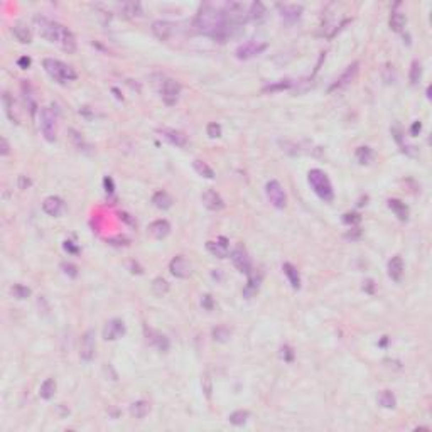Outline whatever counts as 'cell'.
I'll list each match as a JSON object with an SVG mask.
<instances>
[{"label": "cell", "instance_id": "cell-53", "mask_svg": "<svg viewBox=\"0 0 432 432\" xmlns=\"http://www.w3.org/2000/svg\"><path fill=\"white\" fill-rule=\"evenodd\" d=\"M103 184L106 188V192H113V179L112 178H105L103 179Z\"/></svg>", "mask_w": 432, "mask_h": 432}, {"label": "cell", "instance_id": "cell-30", "mask_svg": "<svg viewBox=\"0 0 432 432\" xmlns=\"http://www.w3.org/2000/svg\"><path fill=\"white\" fill-rule=\"evenodd\" d=\"M152 203H154V206L159 208V209H169L174 201H172V197H171L169 192L157 191L154 196H152Z\"/></svg>", "mask_w": 432, "mask_h": 432}, {"label": "cell", "instance_id": "cell-11", "mask_svg": "<svg viewBox=\"0 0 432 432\" xmlns=\"http://www.w3.org/2000/svg\"><path fill=\"white\" fill-rule=\"evenodd\" d=\"M230 258H232L233 265H235L240 272L252 274V260H250L248 252H246L243 246H237V248H233L232 253H230Z\"/></svg>", "mask_w": 432, "mask_h": 432}, {"label": "cell", "instance_id": "cell-21", "mask_svg": "<svg viewBox=\"0 0 432 432\" xmlns=\"http://www.w3.org/2000/svg\"><path fill=\"white\" fill-rule=\"evenodd\" d=\"M172 31H174V26L167 20H155L152 22V32L154 36L160 41H167L172 36Z\"/></svg>", "mask_w": 432, "mask_h": 432}, {"label": "cell", "instance_id": "cell-56", "mask_svg": "<svg viewBox=\"0 0 432 432\" xmlns=\"http://www.w3.org/2000/svg\"><path fill=\"white\" fill-rule=\"evenodd\" d=\"M421 129H422L421 122H414V125H412V129H410V132H412V135H417L419 132H421Z\"/></svg>", "mask_w": 432, "mask_h": 432}, {"label": "cell", "instance_id": "cell-15", "mask_svg": "<svg viewBox=\"0 0 432 432\" xmlns=\"http://www.w3.org/2000/svg\"><path fill=\"white\" fill-rule=\"evenodd\" d=\"M206 250L218 258H226L230 253V241L225 237H220L216 240H209L206 241Z\"/></svg>", "mask_w": 432, "mask_h": 432}, {"label": "cell", "instance_id": "cell-55", "mask_svg": "<svg viewBox=\"0 0 432 432\" xmlns=\"http://www.w3.org/2000/svg\"><path fill=\"white\" fill-rule=\"evenodd\" d=\"M64 250H66V252H71V253L78 252L76 246H73V241H64Z\"/></svg>", "mask_w": 432, "mask_h": 432}, {"label": "cell", "instance_id": "cell-57", "mask_svg": "<svg viewBox=\"0 0 432 432\" xmlns=\"http://www.w3.org/2000/svg\"><path fill=\"white\" fill-rule=\"evenodd\" d=\"M19 181H20V189H24L26 186H29V184H31V181H29V179L26 181V178H24V176H20Z\"/></svg>", "mask_w": 432, "mask_h": 432}, {"label": "cell", "instance_id": "cell-42", "mask_svg": "<svg viewBox=\"0 0 432 432\" xmlns=\"http://www.w3.org/2000/svg\"><path fill=\"white\" fill-rule=\"evenodd\" d=\"M12 294H14L15 299L24 301V299H27L29 295H31V289L26 286H22V284H14V286H12Z\"/></svg>", "mask_w": 432, "mask_h": 432}, {"label": "cell", "instance_id": "cell-40", "mask_svg": "<svg viewBox=\"0 0 432 432\" xmlns=\"http://www.w3.org/2000/svg\"><path fill=\"white\" fill-rule=\"evenodd\" d=\"M250 417V412H246V410H237V412L230 414L228 421L230 424H233V426H243V424L248 421Z\"/></svg>", "mask_w": 432, "mask_h": 432}, {"label": "cell", "instance_id": "cell-43", "mask_svg": "<svg viewBox=\"0 0 432 432\" xmlns=\"http://www.w3.org/2000/svg\"><path fill=\"white\" fill-rule=\"evenodd\" d=\"M409 78H410V83H412V85H417L419 81H421V78H422V64L419 63V61H414L412 66H410Z\"/></svg>", "mask_w": 432, "mask_h": 432}, {"label": "cell", "instance_id": "cell-22", "mask_svg": "<svg viewBox=\"0 0 432 432\" xmlns=\"http://www.w3.org/2000/svg\"><path fill=\"white\" fill-rule=\"evenodd\" d=\"M388 277L393 282H400L402 277H404V260L398 255H395L388 260Z\"/></svg>", "mask_w": 432, "mask_h": 432}, {"label": "cell", "instance_id": "cell-44", "mask_svg": "<svg viewBox=\"0 0 432 432\" xmlns=\"http://www.w3.org/2000/svg\"><path fill=\"white\" fill-rule=\"evenodd\" d=\"M290 86H292L290 80H282V81H279V83H275V85L265 86V88H263V92H279V90H287V88H290Z\"/></svg>", "mask_w": 432, "mask_h": 432}, {"label": "cell", "instance_id": "cell-27", "mask_svg": "<svg viewBox=\"0 0 432 432\" xmlns=\"http://www.w3.org/2000/svg\"><path fill=\"white\" fill-rule=\"evenodd\" d=\"M282 270H284V274L287 275V279H289V284L292 286V289H295V290L301 289V274H299V270L289 262L284 263Z\"/></svg>", "mask_w": 432, "mask_h": 432}, {"label": "cell", "instance_id": "cell-2", "mask_svg": "<svg viewBox=\"0 0 432 432\" xmlns=\"http://www.w3.org/2000/svg\"><path fill=\"white\" fill-rule=\"evenodd\" d=\"M34 24L38 26L39 34L49 43L56 44L63 49L68 54H73L76 51V38L68 27H64L63 24L54 22V20L44 17V15H36Z\"/></svg>", "mask_w": 432, "mask_h": 432}, {"label": "cell", "instance_id": "cell-1", "mask_svg": "<svg viewBox=\"0 0 432 432\" xmlns=\"http://www.w3.org/2000/svg\"><path fill=\"white\" fill-rule=\"evenodd\" d=\"M194 27L197 32L209 38H215L220 43H223L228 36V24L225 20L223 10H220L218 7L211 5V3H203L199 7L194 19ZM232 29V27H230Z\"/></svg>", "mask_w": 432, "mask_h": 432}, {"label": "cell", "instance_id": "cell-17", "mask_svg": "<svg viewBox=\"0 0 432 432\" xmlns=\"http://www.w3.org/2000/svg\"><path fill=\"white\" fill-rule=\"evenodd\" d=\"M157 134H160V137H164L167 142L172 144L176 147H186L188 145V137L184 132L181 130H176V129H159Z\"/></svg>", "mask_w": 432, "mask_h": 432}, {"label": "cell", "instance_id": "cell-45", "mask_svg": "<svg viewBox=\"0 0 432 432\" xmlns=\"http://www.w3.org/2000/svg\"><path fill=\"white\" fill-rule=\"evenodd\" d=\"M203 392L204 395L209 398L211 397V392H213V380H211V375L208 372L203 373Z\"/></svg>", "mask_w": 432, "mask_h": 432}, {"label": "cell", "instance_id": "cell-12", "mask_svg": "<svg viewBox=\"0 0 432 432\" xmlns=\"http://www.w3.org/2000/svg\"><path fill=\"white\" fill-rule=\"evenodd\" d=\"M95 348H96V343H95V331L93 329H88L83 336H81V343H80V358L86 363L95 358Z\"/></svg>", "mask_w": 432, "mask_h": 432}, {"label": "cell", "instance_id": "cell-52", "mask_svg": "<svg viewBox=\"0 0 432 432\" xmlns=\"http://www.w3.org/2000/svg\"><path fill=\"white\" fill-rule=\"evenodd\" d=\"M282 355H286V361H292V358H294V353H292V349L289 346H284L282 348Z\"/></svg>", "mask_w": 432, "mask_h": 432}, {"label": "cell", "instance_id": "cell-38", "mask_svg": "<svg viewBox=\"0 0 432 432\" xmlns=\"http://www.w3.org/2000/svg\"><path fill=\"white\" fill-rule=\"evenodd\" d=\"M167 290H169V284H167L166 279L155 277L154 281H152V292H154L155 295L162 297L164 294H167Z\"/></svg>", "mask_w": 432, "mask_h": 432}, {"label": "cell", "instance_id": "cell-5", "mask_svg": "<svg viewBox=\"0 0 432 432\" xmlns=\"http://www.w3.org/2000/svg\"><path fill=\"white\" fill-rule=\"evenodd\" d=\"M225 20L230 27L232 26H241L248 20V7L241 2H230L223 9Z\"/></svg>", "mask_w": 432, "mask_h": 432}, {"label": "cell", "instance_id": "cell-46", "mask_svg": "<svg viewBox=\"0 0 432 432\" xmlns=\"http://www.w3.org/2000/svg\"><path fill=\"white\" fill-rule=\"evenodd\" d=\"M206 134H208V137H209V139H218V137H221V125H220V123H216V122L209 123L208 129H206Z\"/></svg>", "mask_w": 432, "mask_h": 432}, {"label": "cell", "instance_id": "cell-10", "mask_svg": "<svg viewBox=\"0 0 432 432\" xmlns=\"http://www.w3.org/2000/svg\"><path fill=\"white\" fill-rule=\"evenodd\" d=\"M169 270L176 279H188L192 274V263L183 255L174 257L169 263Z\"/></svg>", "mask_w": 432, "mask_h": 432}, {"label": "cell", "instance_id": "cell-51", "mask_svg": "<svg viewBox=\"0 0 432 432\" xmlns=\"http://www.w3.org/2000/svg\"><path fill=\"white\" fill-rule=\"evenodd\" d=\"M17 64L20 66V68L22 69H27L29 66H31V57H27V56H22L20 57V59L17 61Z\"/></svg>", "mask_w": 432, "mask_h": 432}, {"label": "cell", "instance_id": "cell-37", "mask_svg": "<svg viewBox=\"0 0 432 432\" xmlns=\"http://www.w3.org/2000/svg\"><path fill=\"white\" fill-rule=\"evenodd\" d=\"M378 402L385 409H395V405H397V398H395L393 392H390V390H382L380 395H378Z\"/></svg>", "mask_w": 432, "mask_h": 432}, {"label": "cell", "instance_id": "cell-3", "mask_svg": "<svg viewBox=\"0 0 432 432\" xmlns=\"http://www.w3.org/2000/svg\"><path fill=\"white\" fill-rule=\"evenodd\" d=\"M307 181H309V186L316 192V196L319 199H323L324 203H331L335 199V189H333L331 181H329L328 174L324 171L311 169L309 174H307Z\"/></svg>", "mask_w": 432, "mask_h": 432}, {"label": "cell", "instance_id": "cell-34", "mask_svg": "<svg viewBox=\"0 0 432 432\" xmlns=\"http://www.w3.org/2000/svg\"><path fill=\"white\" fill-rule=\"evenodd\" d=\"M54 393H56V382L52 380V378H46L39 388L41 398H44V400H51V398L54 397Z\"/></svg>", "mask_w": 432, "mask_h": 432}, {"label": "cell", "instance_id": "cell-28", "mask_svg": "<svg viewBox=\"0 0 432 432\" xmlns=\"http://www.w3.org/2000/svg\"><path fill=\"white\" fill-rule=\"evenodd\" d=\"M2 101H3V106H5V113H7V117H9V120L14 122V123H19L20 118L17 115V110H15V101L12 100L10 95L7 92L2 95Z\"/></svg>", "mask_w": 432, "mask_h": 432}, {"label": "cell", "instance_id": "cell-9", "mask_svg": "<svg viewBox=\"0 0 432 432\" xmlns=\"http://www.w3.org/2000/svg\"><path fill=\"white\" fill-rule=\"evenodd\" d=\"M269 44L267 43H260V41H246V43L240 44L235 51V56L238 59H250V57H255L258 54H262L263 51L267 49Z\"/></svg>", "mask_w": 432, "mask_h": 432}, {"label": "cell", "instance_id": "cell-13", "mask_svg": "<svg viewBox=\"0 0 432 432\" xmlns=\"http://www.w3.org/2000/svg\"><path fill=\"white\" fill-rule=\"evenodd\" d=\"M358 69H360V63H353V64H349L348 68L343 71V75H341V76L338 78V80H336L335 83L331 85V88H329V93L335 92V90H341V88H344V86H348V85L351 83V81L356 78Z\"/></svg>", "mask_w": 432, "mask_h": 432}, {"label": "cell", "instance_id": "cell-35", "mask_svg": "<svg viewBox=\"0 0 432 432\" xmlns=\"http://www.w3.org/2000/svg\"><path fill=\"white\" fill-rule=\"evenodd\" d=\"M192 167H194V171H196L199 176H203V178H206V179H215V171H213L211 167H209L208 164L204 162V160H201V159L192 160Z\"/></svg>", "mask_w": 432, "mask_h": 432}, {"label": "cell", "instance_id": "cell-48", "mask_svg": "<svg viewBox=\"0 0 432 432\" xmlns=\"http://www.w3.org/2000/svg\"><path fill=\"white\" fill-rule=\"evenodd\" d=\"M68 134H69V137H71V141L76 144L78 149H81V147L85 145V142H83V139H81V135L78 134V132H76L75 129H69V130H68Z\"/></svg>", "mask_w": 432, "mask_h": 432}, {"label": "cell", "instance_id": "cell-47", "mask_svg": "<svg viewBox=\"0 0 432 432\" xmlns=\"http://www.w3.org/2000/svg\"><path fill=\"white\" fill-rule=\"evenodd\" d=\"M343 221L346 225H358L361 221V216L358 213H346V215H343Z\"/></svg>", "mask_w": 432, "mask_h": 432}, {"label": "cell", "instance_id": "cell-25", "mask_svg": "<svg viewBox=\"0 0 432 432\" xmlns=\"http://www.w3.org/2000/svg\"><path fill=\"white\" fill-rule=\"evenodd\" d=\"M12 34H14V38L19 41V43L22 44H31L32 43V32L31 29H29L26 24L22 22H17L12 26Z\"/></svg>", "mask_w": 432, "mask_h": 432}, {"label": "cell", "instance_id": "cell-32", "mask_svg": "<svg viewBox=\"0 0 432 432\" xmlns=\"http://www.w3.org/2000/svg\"><path fill=\"white\" fill-rule=\"evenodd\" d=\"M150 412V405L149 402L145 400H139V402H134V404L130 405V414L134 415L135 419H144L147 417Z\"/></svg>", "mask_w": 432, "mask_h": 432}, {"label": "cell", "instance_id": "cell-29", "mask_svg": "<svg viewBox=\"0 0 432 432\" xmlns=\"http://www.w3.org/2000/svg\"><path fill=\"white\" fill-rule=\"evenodd\" d=\"M120 7V12L125 17L134 19V17H141L142 15V5L139 2H123Z\"/></svg>", "mask_w": 432, "mask_h": 432}, {"label": "cell", "instance_id": "cell-18", "mask_svg": "<svg viewBox=\"0 0 432 432\" xmlns=\"http://www.w3.org/2000/svg\"><path fill=\"white\" fill-rule=\"evenodd\" d=\"M279 12H281V17L286 20V22H295V20L301 19L302 14V5L299 3H279L277 5Z\"/></svg>", "mask_w": 432, "mask_h": 432}, {"label": "cell", "instance_id": "cell-14", "mask_svg": "<svg viewBox=\"0 0 432 432\" xmlns=\"http://www.w3.org/2000/svg\"><path fill=\"white\" fill-rule=\"evenodd\" d=\"M125 324H123L122 319H112L105 324L103 328V339L106 341H115L118 338H122L125 335Z\"/></svg>", "mask_w": 432, "mask_h": 432}, {"label": "cell", "instance_id": "cell-49", "mask_svg": "<svg viewBox=\"0 0 432 432\" xmlns=\"http://www.w3.org/2000/svg\"><path fill=\"white\" fill-rule=\"evenodd\" d=\"M61 269H63V272L66 275H69V277H76L78 275V269H76V265H73V263H63Z\"/></svg>", "mask_w": 432, "mask_h": 432}, {"label": "cell", "instance_id": "cell-50", "mask_svg": "<svg viewBox=\"0 0 432 432\" xmlns=\"http://www.w3.org/2000/svg\"><path fill=\"white\" fill-rule=\"evenodd\" d=\"M9 152H10L9 142H7L5 137H2V139H0V155H3V157H5V155H9Z\"/></svg>", "mask_w": 432, "mask_h": 432}, {"label": "cell", "instance_id": "cell-8", "mask_svg": "<svg viewBox=\"0 0 432 432\" xmlns=\"http://www.w3.org/2000/svg\"><path fill=\"white\" fill-rule=\"evenodd\" d=\"M181 85L179 81L172 80V78H166V80L162 81V85H160V96H162V101L166 105H176L181 96Z\"/></svg>", "mask_w": 432, "mask_h": 432}, {"label": "cell", "instance_id": "cell-16", "mask_svg": "<svg viewBox=\"0 0 432 432\" xmlns=\"http://www.w3.org/2000/svg\"><path fill=\"white\" fill-rule=\"evenodd\" d=\"M201 201H203L204 208H208L209 211H221L225 208V201L223 197L218 194L213 189H206V191L201 194Z\"/></svg>", "mask_w": 432, "mask_h": 432}, {"label": "cell", "instance_id": "cell-24", "mask_svg": "<svg viewBox=\"0 0 432 432\" xmlns=\"http://www.w3.org/2000/svg\"><path fill=\"white\" fill-rule=\"evenodd\" d=\"M400 3H395L392 14H390V29L395 32H402V29L405 27V22H407V17L402 10H398Z\"/></svg>", "mask_w": 432, "mask_h": 432}, {"label": "cell", "instance_id": "cell-6", "mask_svg": "<svg viewBox=\"0 0 432 432\" xmlns=\"http://www.w3.org/2000/svg\"><path fill=\"white\" fill-rule=\"evenodd\" d=\"M39 129L43 132L44 139L48 142H54L56 141V134H57V120L56 115L49 106H43L39 113Z\"/></svg>", "mask_w": 432, "mask_h": 432}, {"label": "cell", "instance_id": "cell-23", "mask_svg": "<svg viewBox=\"0 0 432 432\" xmlns=\"http://www.w3.org/2000/svg\"><path fill=\"white\" fill-rule=\"evenodd\" d=\"M149 233L157 240H162L171 233V225L167 220H155L149 225Z\"/></svg>", "mask_w": 432, "mask_h": 432}, {"label": "cell", "instance_id": "cell-7", "mask_svg": "<svg viewBox=\"0 0 432 432\" xmlns=\"http://www.w3.org/2000/svg\"><path fill=\"white\" fill-rule=\"evenodd\" d=\"M265 194L267 197H269L270 204H272L274 208L277 209H284L287 206V196H286V191H284V188L281 186V183L279 181H269L265 186Z\"/></svg>", "mask_w": 432, "mask_h": 432}, {"label": "cell", "instance_id": "cell-41", "mask_svg": "<svg viewBox=\"0 0 432 432\" xmlns=\"http://www.w3.org/2000/svg\"><path fill=\"white\" fill-rule=\"evenodd\" d=\"M373 159V150L370 147H358L356 149V160L360 164H368Z\"/></svg>", "mask_w": 432, "mask_h": 432}, {"label": "cell", "instance_id": "cell-33", "mask_svg": "<svg viewBox=\"0 0 432 432\" xmlns=\"http://www.w3.org/2000/svg\"><path fill=\"white\" fill-rule=\"evenodd\" d=\"M22 93H24V101H26L29 112H31V115H34L36 110H38V103H36V98H34V93H32L31 85L26 83V81L22 83Z\"/></svg>", "mask_w": 432, "mask_h": 432}, {"label": "cell", "instance_id": "cell-54", "mask_svg": "<svg viewBox=\"0 0 432 432\" xmlns=\"http://www.w3.org/2000/svg\"><path fill=\"white\" fill-rule=\"evenodd\" d=\"M203 307H206V309H211L213 307V299H211V295H204V299H203Z\"/></svg>", "mask_w": 432, "mask_h": 432}, {"label": "cell", "instance_id": "cell-4", "mask_svg": "<svg viewBox=\"0 0 432 432\" xmlns=\"http://www.w3.org/2000/svg\"><path fill=\"white\" fill-rule=\"evenodd\" d=\"M43 68L46 69L48 75L59 85H64L68 83V81H75L78 78L75 68H71L69 64H66L59 59H52V57H46V59L43 61Z\"/></svg>", "mask_w": 432, "mask_h": 432}, {"label": "cell", "instance_id": "cell-39", "mask_svg": "<svg viewBox=\"0 0 432 432\" xmlns=\"http://www.w3.org/2000/svg\"><path fill=\"white\" fill-rule=\"evenodd\" d=\"M232 336V331H230L226 326H216L213 329V339L218 341V343H226Z\"/></svg>", "mask_w": 432, "mask_h": 432}, {"label": "cell", "instance_id": "cell-36", "mask_svg": "<svg viewBox=\"0 0 432 432\" xmlns=\"http://www.w3.org/2000/svg\"><path fill=\"white\" fill-rule=\"evenodd\" d=\"M248 282H246L245 289H243V294L246 295V297H252V295L255 294V292L258 290V287H260V281H262V275H255V274H248Z\"/></svg>", "mask_w": 432, "mask_h": 432}, {"label": "cell", "instance_id": "cell-31", "mask_svg": "<svg viewBox=\"0 0 432 432\" xmlns=\"http://www.w3.org/2000/svg\"><path fill=\"white\" fill-rule=\"evenodd\" d=\"M388 208L395 213V216L400 221H407L409 218V208L405 206V203H402L400 199H388Z\"/></svg>", "mask_w": 432, "mask_h": 432}, {"label": "cell", "instance_id": "cell-20", "mask_svg": "<svg viewBox=\"0 0 432 432\" xmlns=\"http://www.w3.org/2000/svg\"><path fill=\"white\" fill-rule=\"evenodd\" d=\"M145 338L150 344H154L159 351H162V353L169 351V339H167V336H164L162 333L155 331V329H150V328H145Z\"/></svg>", "mask_w": 432, "mask_h": 432}, {"label": "cell", "instance_id": "cell-26", "mask_svg": "<svg viewBox=\"0 0 432 432\" xmlns=\"http://www.w3.org/2000/svg\"><path fill=\"white\" fill-rule=\"evenodd\" d=\"M248 19L250 20H253V22H257V24H260V22H263V20L267 19V9H265V5H263L262 2H253V3H250L248 5Z\"/></svg>", "mask_w": 432, "mask_h": 432}, {"label": "cell", "instance_id": "cell-19", "mask_svg": "<svg viewBox=\"0 0 432 432\" xmlns=\"http://www.w3.org/2000/svg\"><path fill=\"white\" fill-rule=\"evenodd\" d=\"M64 201L57 196H48L43 201V209L44 213H48L49 216H61L64 213Z\"/></svg>", "mask_w": 432, "mask_h": 432}]
</instances>
